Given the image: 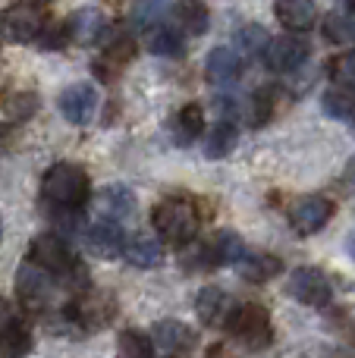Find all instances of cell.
I'll return each mask as SVG.
<instances>
[{"label": "cell", "instance_id": "3", "mask_svg": "<svg viewBox=\"0 0 355 358\" xmlns=\"http://www.w3.org/2000/svg\"><path fill=\"white\" fill-rule=\"evenodd\" d=\"M226 334L233 336L236 343H242L245 349H268L274 343V324H270L268 308L261 305L249 302V305H239L226 315Z\"/></svg>", "mask_w": 355, "mask_h": 358}, {"label": "cell", "instance_id": "26", "mask_svg": "<svg viewBox=\"0 0 355 358\" xmlns=\"http://www.w3.org/2000/svg\"><path fill=\"white\" fill-rule=\"evenodd\" d=\"M211 252H214V261H217V264H236V261L245 255V245L233 229H220V233L211 239Z\"/></svg>", "mask_w": 355, "mask_h": 358}, {"label": "cell", "instance_id": "15", "mask_svg": "<svg viewBox=\"0 0 355 358\" xmlns=\"http://www.w3.org/2000/svg\"><path fill=\"white\" fill-rule=\"evenodd\" d=\"M242 73V60H239L236 50L230 48H214L205 60V76L214 82V85H230V82L239 79Z\"/></svg>", "mask_w": 355, "mask_h": 358}, {"label": "cell", "instance_id": "13", "mask_svg": "<svg viewBox=\"0 0 355 358\" xmlns=\"http://www.w3.org/2000/svg\"><path fill=\"white\" fill-rule=\"evenodd\" d=\"M274 13H277V22L287 31H296V35L314 29V22H318V6H314V0H277Z\"/></svg>", "mask_w": 355, "mask_h": 358}, {"label": "cell", "instance_id": "23", "mask_svg": "<svg viewBox=\"0 0 355 358\" xmlns=\"http://www.w3.org/2000/svg\"><path fill=\"white\" fill-rule=\"evenodd\" d=\"M321 31H324V38L327 41H333V44L355 41V10L327 13L324 22H321Z\"/></svg>", "mask_w": 355, "mask_h": 358}, {"label": "cell", "instance_id": "37", "mask_svg": "<svg viewBox=\"0 0 355 358\" xmlns=\"http://www.w3.org/2000/svg\"><path fill=\"white\" fill-rule=\"evenodd\" d=\"M13 321H16V311H13V305L6 302L3 296H0V334H3V330L10 327Z\"/></svg>", "mask_w": 355, "mask_h": 358}, {"label": "cell", "instance_id": "19", "mask_svg": "<svg viewBox=\"0 0 355 358\" xmlns=\"http://www.w3.org/2000/svg\"><path fill=\"white\" fill-rule=\"evenodd\" d=\"M321 107H324V113L331 120L352 123V120H355V88L333 82V85L324 92V98H321Z\"/></svg>", "mask_w": 355, "mask_h": 358}, {"label": "cell", "instance_id": "38", "mask_svg": "<svg viewBox=\"0 0 355 358\" xmlns=\"http://www.w3.org/2000/svg\"><path fill=\"white\" fill-rule=\"evenodd\" d=\"M346 179H349V182H355V157L349 161V167H346Z\"/></svg>", "mask_w": 355, "mask_h": 358}, {"label": "cell", "instance_id": "9", "mask_svg": "<svg viewBox=\"0 0 355 358\" xmlns=\"http://www.w3.org/2000/svg\"><path fill=\"white\" fill-rule=\"evenodd\" d=\"M29 258L35 264H41L44 271L50 273H63L69 264H73V252H69V242L57 233H41L31 239L29 245Z\"/></svg>", "mask_w": 355, "mask_h": 358}, {"label": "cell", "instance_id": "20", "mask_svg": "<svg viewBox=\"0 0 355 358\" xmlns=\"http://www.w3.org/2000/svg\"><path fill=\"white\" fill-rule=\"evenodd\" d=\"M173 19L182 29V35H205L211 25V13L201 0H180L173 6Z\"/></svg>", "mask_w": 355, "mask_h": 358}, {"label": "cell", "instance_id": "25", "mask_svg": "<svg viewBox=\"0 0 355 358\" xmlns=\"http://www.w3.org/2000/svg\"><path fill=\"white\" fill-rule=\"evenodd\" d=\"M205 132V113H201L198 104H186L180 113H176V142L189 145Z\"/></svg>", "mask_w": 355, "mask_h": 358}, {"label": "cell", "instance_id": "33", "mask_svg": "<svg viewBox=\"0 0 355 358\" xmlns=\"http://www.w3.org/2000/svg\"><path fill=\"white\" fill-rule=\"evenodd\" d=\"M164 13H167V0H136V6H132V22L151 29Z\"/></svg>", "mask_w": 355, "mask_h": 358}, {"label": "cell", "instance_id": "10", "mask_svg": "<svg viewBox=\"0 0 355 358\" xmlns=\"http://www.w3.org/2000/svg\"><path fill=\"white\" fill-rule=\"evenodd\" d=\"M57 107H60V113L69 120V123L85 126L88 120H92L94 107H98V92H94L92 85H69L66 92L60 94Z\"/></svg>", "mask_w": 355, "mask_h": 358}, {"label": "cell", "instance_id": "7", "mask_svg": "<svg viewBox=\"0 0 355 358\" xmlns=\"http://www.w3.org/2000/svg\"><path fill=\"white\" fill-rule=\"evenodd\" d=\"M331 217H333V201L324 195H305L289 210V223H293L296 233H302V236L321 233V229L331 223Z\"/></svg>", "mask_w": 355, "mask_h": 358}, {"label": "cell", "instance_id": "5", "mask_svg": "<svg viewBox=\"0 0 355 358\" xmlns=\"http://www.w3.org/2000/svg\"><path fill=\"white\" fill-rule=\"evenodd\" d=\"M289 296L302 305H312V308H321L333 299V289H331V280H327L324 271L318 267H299V271L289 277Z\"/></svg>", "mask_w": 355, "mask_h": 358}, {"label": "cell", "instance_id": "17", "mask_svg": "<svg viewBox=\"0 0 355 358\" xmlns=\"http://www.w3.org/2000/svg\"><path fill=\"white\" fill-rule=\"evenodd\" d=\"M236 271L242 280H249V283H268V280H274L277 273L283 271L280 258H274V255H264V252H245L242 258L236 261Z\"/></svg>", "mask_w": 355, "mask_h": 358}, {"label": "cell", "instance_id": "8", "mask_svg": "<svg viewBox=\"0 0 355 358\" xmlns=\"http://www.w3.org/2000/svg\"><path fill=\"white\" fill-rule=\"evenodd\" d=\"M305 60H308V41L305 38H296V31L293 35L274 38L264 48V63L274 73H296Z\"/></svg>", "mask_w": 355, "mask_h": 358}, {"label": "cell", "instance_id": "14", "mask_svg": "<svg viewBox=\"0 0 355 358\" xmlns=\"http://www.w3.org/2000/svg\"><path fill=\"white\" fill-rule=\"evenodd\" d=\"M136 208L138 201L132 195V189H126V185H107L98 195V210L104 214V220H129L136 214Z\"/></svg>", "mask_w": 355, "mask_h": 358}, {"label": "cell", "instance_id": "12", "mask_svg": "<svg viewBox=\"0 0 355 358\" xmlns=\"http://www.w3.org/2000/svg\"><path fill=\"white\" fill-rule=\"evenodd\" d=\"M85 248L98 258H117L126 248V236L117 227V220H101L85 233Z\"/></svg>", "mask_w": 355, "mask_h": 358}, {"label": "cell", "instance_id": "31", "mask_svg": "<svg viewBox=\"0 0 355 358\" xmlns=\"http://www.w3.org/2000/svg\"><path fill=\"white\" fill-rule=\"evenodd\" d=\"M274 85H261V88H255V94H252V101H249V123L252 126H264L270 120V113H274Z\"/></svg>", "mask_w": 355, "mask_h": 358}, {"label": "cell", "instance_id": "36", "mask_svg": "<svg viewBox=\"0 0 355 358\" xmlns=\"http://www.w3.org/2000/svg\"><path fill=\"white\" fill-rule=\"evenodd\" d=\"M35 107H38L35 94H16V98L6 104V117L10 120H25L29 113H35Z\"/></svg>", "mask_w": 355, "mask_h": 358}, {"label": "cell", "instance_id": "18", "mask_svg": "<svg viewBox=\"0 0 355 358\" xmlns=\"http://www.w3.org/2000/svg\"><path fill=\"white\" fill-rule=\"evenodd\" d=\"M195 311H198L201 324L220 327V324H226V315H230V296L224 289H217V286H205L198 292V299H195Z\"/></svg>", "mask_w": 355, "mask_h": 358}, {"label": "cell", "instance_id": "1", "mask_svg": "<svg viewBox=\"0 0 355 358\" xmlns=\"http://www.w3.org/2000/svg\"><path fill=\"white\" fill-rule=\"evenodd\" d=\"M88 192H92L88 173L79 164H69V161L54 164L41 179V195L54 210H63V208L79 210L88 201Z\"/></svg>", "mask_w": 355, "mask_h": 358}, {"label": "cell", "instance_id": "30", "mask_svg": "<svg viewBox=\"0 0 355 358\" xmlns=\"http://www.w3.org/2000/svg\"><path fill=\"white\" fill-rule=\"evenodd\" d=\"M180 264L182 271H208V267H217V261H214V252H211V242L208 245H201V242H186V252L180 255Z\"/></svg>", "mask_w": 355, "mask_h": 358}, {"label": "cell", "instance_id": "2", "mask_svg": "<svg viewBox=\"0 0 355 358\" xmlns=\"http://www.w3.org/2000/svg\"><path fill=\"white\" fill-rule=\"evenodd\" d=\"M151 223L161 233V239L186 245L198 233V210H195V204L189 198H164L151 210Z\"/></svg>", "mask_w": 355, "mask_h": 358}, {"label": "cell", "instance_id": "29", "mask_svg": "<svg viewBox=\"0 0 355 358\" xmlns=\"http://www.w3.org/2000/svg\"><path fill=\"white\" fill-rule=\"evenodd\" d=\"M117 346H119V355H126V358H151L154 355V340L138 334V330H123Z\"/></svg>", "mask_w": 355, "mask_h": 358}, {"label": "cell", "instance_id": "27", "mask_svg": "<svg viewBox=\"0 0 355 358\" xmlns=\"http://www.w3.org/2000/svg\"><path fill=\"white\" fill-rule=\"evenodd\" d=\"M233 148H236V126L224 120V123L214 126L211 136L205 138V155L217 161V157H226V155H230Z\"/></svg>", "mask_w": 355, "mask_h": 358}, {"label": "cell", "instance_id": "34", "mask_svg": "<svg viewBox=\"0 0 355 358\" xmlns=\"http://www.w3.org/2000/svg\"><path fill=\"white\" fill-rule=\"evenodd\" d=\"M331 76H333V82H340V85L355 88V50L352 54L337 57V60L331 63Z\"/></svg>", "mask_w": 355, "mask_h": 358}, {"label": "cell", "instance_id": "21", "mask_svg": "<svg viewBox=\"0 0 355 358\" xmlns=\"http://www.w3.org/2000/svg\"><path fill=\"white\" fill-rule=\"evenodd\" d=\"M123 255H126L129 264L145 267V271H148V267H157L164 261V245L157 239H151V236L138 233V236H132V239H126Z\"/></svg>", "mask_w": 355, "mask_h": 358}, {"label": "cell", "instance_id": "6", "mask_svg": "<svg viewBox=\"0 0 355 358\" xmlns=\"http://www.w3.org/2000/svg\"><path fill=\"white\" fill-rule=\"evenodd\" d=\"M44 29V19L41 13L35 10V3H19V6H10V10L0 16V31H3L6 41L13 44H29L41 35Z\"/></svg>", "mask_w": 355, "mask_h": 358}, {"label": "cell", "instance_id": "28", "mask_svg": "<svg viewBox=\"0 0 355 358\" xmlns=\"http://www.w3.org/2000/svg\"><path fill=\"white\" fill-rule=\"evenodd\" d=\"M270 35L264 25H242V29L236 31V48L242 50L245 57H255V54H264V48H268Z\"/></svg>", "mask_w": 355, "mask_h": 358}, {"label": "cell", "instance_id": "41", "mask_svg": "<svg viewBox=\"0 0 355 358\" xmlns=\"http://www.w3.org/2000/svg\"><path fill=\"white\" fill-rule=\"evenodd\" d=\"M0 239H3V223H0Z\"/></svg>", "mask_w": 355, "mask_h": 358}, {"label": "cell", "instance_id": "39", "mask_svg": "<svg viewBox=\"0 0 355 358\" xmlns=\"http://www.w3.org/2000/svg\"><path fill=\"white\" fill-rule=\"evenodd\" d=\"M349 255H352V261H355V233L349 236Z\"/></svg>", "mask_w": 355, "mask_h": 358}, {"label": "cell", "instance_id": "24", "mask_svg": "<svg viewBox=\"0 0 355 358\" xmlns=\"http://www.w3.org/2000/svg\"><path fill=\"white\" fill-rule=\"evenodd\" d=\"M148 50L157 57H182L186 54V41H182V35L176 29H154L151 25L148 31Z\"/></svg>", "mask_w": 355, "mask_h": 358}, {"label": "cell", "instance_id": "11", "mask_svg": "<svg viewBox=\"0 0 355 358\" xmlns=\"http://www.w3.org/2000/svg\"><path fill=\"white\" fill-rule=\"evenodd\" d=\"M151 340L161 352L170 355H186L195 349V330L186 327L182 321H157L151 330Z\"/></svg>", "mask_w": 355, "mask_h": 358}, {"label": "cell", "instance_id": "16", "mask_svg": "<svg viewBox=\"0 0 355 358\" xmlns=\"http://www.w3.org/2000/svg\"><path fill=\"white\" fill-rule=\"evenodd\" d=\"M73 317L88 330L104 327L107 321H113V299L104 296V292H92L73 308Z\"/></svg>", "mask_w": 355, "mask_h": 358}, {"label": "cell", "instance_id": "40", "mask_svg": "<svg viewBox=\"0 0 355 358\" xmlns=\"http://www.w3.org/2000/svg\"><path fill=\"white\" fill-rule=\"evenodd\" d=\"M25 3H35V6H41V3H50V0H25Z\"/></svg>", "mask_w": 355, "mask_h": 358}, {"label": "cell", "instance_id": "22", "mask_svg": "<svg viewBox=\"0 0 355 358\" xmlns=\"http://www.w3.org/2000/svg\"><path fill=\"white\" fill-rule=\"evenodd\" d=\"M104 29H107V22H104V16H101V10H94V6H85V10L73 13V19H69V35L82 44L98 41Z\"/></svg>", "mask_w": 355, "mask_h": 358}, {"label": "cell", "instance_id": "32", "mask_svg": "<svg viewBox=\"0 0 355 358\" xmlns=\"http://www.w3.org/2000/svg\"><path fill=\"white\" fill-rule=\"evenodd\" d=\"M29 346H31V336H29V327L25 324H19V321H13L10 327L0 334V349L3 352H10V355H22V352H29Z\"/></svg>", "mask_w": 355, "mask_h": 358}, {"label": "cell", "instance_id": "35", "mask_svg": "<svg viewBox=\"0 0 355 358\" xmlns=\"http://www.w3.org/2000/svg\"><path fill=\"white\" fill-rule=\"evenodd\" d=\"M38 38H41V44L48 50H57V48H66V41L73 35H69V22H63V25L60 22H50L48 29H41V35H38Z\"/></svg>", "mask_w": 355, "mask_h": 358}, {"label": "cell", "instance_id": "4", "mask_svg": "<svg viewBox=\"0 0 355 358\" xmlns=\"http://www.w3.org/2000/svg\"><path fill=\"white\" fill-rule=\"evenodd\" d=\"M16 296L29 311L48 308L50 296H54V280H50V271H44V267L35 264V261L22 264L19 267V273H16Z\"/></svg>", "mask_w": 355, "mask_h": 358}]
</instances>
